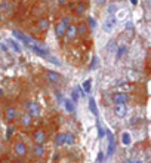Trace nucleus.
Listing matches in <instances>:
<instances>
[{
  "instance_id": "1",
  "label": "nucleus",
  "mask_w": 151,
  "mask_h": 163,
  "mask_svg": "<svg viewBox=\"0 0 151 163\" xmlns=\"http://www.w3.org/2000/svg\"><path fill=\"white\" fill-rule=\"evenodd\" d=\"M70 25V18H67V16H64L58 24H56L55 27V36L56 39H62L64 37V34H65V30H67V27Z\"/></svg>"
},
{
  "instance_id": "2",
  "label": "nucleus",
  "mask_w": 151,
  "mask_h": 163,
  "mask_svg": "<svg viewBox=\"0 0 151 163\" xmlns=\"http://www.w3.org/2000/svg\"><path fill=\"white\" fill-rule=\"evenodd\" d=\"M25 110H27V114L31 117V119H34V117H39L41 113L40 110V105L37 104V102H33V101H28L25 104Z\"/></svg>"
},
{
  "instance_id": "3",
  "label": "nucleus",
  "mask_w": 151,
  "mask_h": 163,
  "mask_svg": "<svg viewBox=\"0 0 151 163\" xmlns=\"http://www.w3.org/2000/svg\"><path fill=\"white\" fill-rule=\"evenodd\" d=\"M14 153L16 157H19V159H24V157L27 156L28 153V148L25 143H22V141H18V143H15L14 145Z\"/></svg>"
},
{
  "instance_id": "4",
  "label": "nucleus",
  "mask_w": 151,
  "mask_h": 163,
  "mask_svg": "<svg viewBox=\"0 0 151 163\" xmlns=\"http://www.w3.org/2000/svg\"><path fill=\"white\" fill-rule=\"evenodd\" d=\"M31 138H33L34 144H41V145H45L46 141H48V135H46V132L41 130V129H36L34 132H33Z\"/></svg>"
},
{
  "instance_id": "5",
  "label": "nucleus",
  "mask_w": 151,
  "mask_h": 163,
  "mask_svg": "<svg viewBox=\"0 0 151 163\" xmlns=\"http://www.w3.org/2000/svg\"><path fill=\"white\" fill-rule=\"evenodd\" d=\"M116 25H117V16L116 15H111V16H108L107 20L104 21L102 30L105 33H111V31L116 28Z\"/></svg>"
},
{
  "instance_id": "6",
  "label": "nucleus",
  "mask_w": 151,
  "mask_h": 163,
  "mask_svg": "<svg viewBox=\"0 0 151 163\" xmlns=\"http://www.w3.org/2000/svg\"><path fill=\"white\" fill-rule=\"evenodd\" d=\"M105 135L108 138V147H107V157H111L114 153H116V139H114V136L111 134L110 130L105 129Z\"/></svg>"
},
{
  "instance_id": "7",
  "label": "nucleus",
  "mask_w": 151,
  "mask_h": 163,
  "mask_svg": "<svg viewBox=\"0 0 151 163\" xmlns=\"http://www.w3.org/2000/svg\"><path fill=\"white\" fill-rule=\"evenodd\" d=\"M129 99H131V96L127 95L126 92H116L114 95H113V101H114V104H127L129 102Z\"/></svg>"
},
{
  "instance_id": "8",
  "label": "nucleus",
  "mask_w": 151,
  "mask_h": 163,
  "mask_svg": "<svg viewBox=\"0 0 151 163\" xmlns=\"http://www.w3.org/2000/svg\"><path fill=\"white\" fill-rule=\"evenodd\" d=\"M28 48L31 49V51H33L34 54L40 55V56H43V58H46V59H48L49 56H50V55H49V52L46 51V49H45V46H39V45H36V43H31V45H30Z\"/></svg>"
},
{
  "instance_id": "9",
  "label": "nucleus",
  "mask_w": 151,
  "mask_h": 163,
  "mask_svg": "<svg viewBox=\"0 0 151 163\" xmlns=\"http://www.w3.org/2000/svg\"><path fill=\"white\" fill-rule=\"evenodd\" d=\"M5 119H6L9 123H12L14 120L18 119V111L15 107H6L5 108Z\"/></svg>"
},
{
  "instance_id": "10",
  "label": "nucleus",
  "mask_w": 151,
  "mask_h": 163,
  "mask_svg": "<svg viewBox=\"0 0 151 163\" xmlns=\"http://www.w3.org/2000/svg\"><path fill=\"white\" fill-rule=\"evenodd\" d=\"M31 153H33V157L34 159H43L45 154H46V148H45V145H41V144H36L33 150H31Z\"/></svg>"
},
{
  "instance_id": "11",
  "label": "nucleus",
  "mask_w": 151,
  "mask_h": 163,
  "mask_svg": "<svg viewBox=\"0 0 151 163\" xmlns=\"http://www.w3.org/2000/svg\"><path fill=\"white\" fill-rule=\"evenodd\" d=\"M114 114L119 119L126 117V114H127V105L126 104H117L116 107H114Z\"/></svg>"
},
{
  "instance_id": "12",
  "label": "nucleus",
  "mask_w": 151,
  "mask_h": 163,
  "mask_svg": "<svg viewBox=\"0 0 151 163\" xmlns=\"http://www.w3.org/2000/svg\"><path fill=\"white\" fill-rule=\"evenodd\" d=\"M12 34H14V37H16L18 40H21V42H22V43H24L25 46H30V45H31V43L34 42V40H31L30 37H27V36H25L24 33H21V31H18V30H14V31H12Z\"/></svg>"
},
{
  "instance_id": "13",
  "label": "nucleus",
  "mask_w": 151,
  "mask_h": 163,
  "mask_svg": "<svg viewBox=\"0 0 151 163\" xmlns=\"http://www.w3.org/2000/svg\"><path fill=\"white\" fill-rule=\"evenodd\" d=\"M77 36H79V34H77V27L70 24L68 27H67V30H65V34H64V37H65L67 40H74Z\"/></svg>"
},
{
  "instance_id": "14",
  "label": "nucleus",
  "mask_w": 151,
  "mask_h": 163,
  "mask_svg": "<svg viewBox=\"0 0 151 163\" xmlns=\"http://www.w3.org/2000/svg\"><path fill=\"white\" fill-rule=\"evenodd\" d=\"M46 79H48L49 83L56 85V83H59V82H61V76L58 74L56 71H48V73H46Z\"/></svg>"
},
{
  "instance_id": "15",
  "label": "nucleus",
  "mask_w": 151,
  "mask_h": 163,
  "mask_svg": "<svg viewBox=\"0 0 151 163\" xmlns=\"http://www.w3.org/2000/svg\"><path fill=\"white\" fill-rule=\"evenodd\" d=\"M19 125L22 128H30L31 125H33V119L30 117L28 114H24L19 117Z\"/></svg>"
},
{
  "instance_id": "16",
  "label": "nucleus",
  "mask_w": 151,
  "mask_h": 163,
  "mask_svg": "<svg viewBox=\"0 0 151 163\" xmlns=\"http://www.w3.org/2000/svg\"><path fill=\"white\" fill-rule=\"evenodd\" d=\"M74 143H76V136L73 132L64 134V145H73Z\"/></svg>"
},
{
  "instance_id": "17",
  "label": "nucleus",
  "mask_w": 151,
  "mask_h": 163,
  "mask_svg": "<svg viewBox=\"0 0 151 163\" xmlns=\"http://www.w3.org/2000/svg\"><path fill=\"white\" fill-rule=\"evenodd\" d=\"M62 104H64V107H65V110H67V113H70V114H71V113H74V111H76V104L71 101L70 98L64 99V102H62Z\"/></svg>"
},
{
  "instance_id": "18",
  "label": "nucleus",
  "mask_w": 151,
  "mask_h": 163,
  "mask_svg": "<svg viewBox=\"0 0 151 163\" xmlns=\"http://www.w3.org/2000/svg\"><path fill=\"white\" fill-rule=\"evenodd\" d=\"M89 110L93 113V116H95L96 119L99 117V111H98V107H96V102L93 98H89Z\"/></svg>"
},
{
  "instance_id": "19",
  "label": "nucleus",
  "mask_w": 151,
  "mask_h": 163,
  "mask_svg": "<svg viewBox=\"0 0 151 163\" xmlns=\"http://www.w3.org/2000/svg\"><path fill=\"white\" fill-rule=\"evenodd\" d=\"M96 129H98V138H99V139H102L104 136H105V128H104L102 125L99 123V117L96 119Z\"/></svg>"
},
{
  "instance_id": "20",
  "label": "nucleus",
  "mask_w": 151,
  "mask_h": 163,
  "mask_svg": "<svg viewBox=\"0 0 151 163\" xmlns=\"http://www.w3.org/2000/svg\"><path fill=\"white\" fill-rule=\"evenodd\" d=\"M126 52H127V46H126V45H120V46H117L116 58H117V59H120V58H122Z\"/></svg>"
},
{
  "instance_id": "21",
  "label": "nucleus",
  "mask_w": 151,
  "mask_h": 163,
  "mask_svg": "<svg viewBox=\"0 0 151 163\" xmlns=\"http://www.w3.org/2000/svg\"><path fill=\"white\" fill-rule=\"evenodd\" d=\"M15 129H16V128H15L14 125H9V126L6 128V141H11V139H12Z\"/></svg>"
},
{
  "instance_id": "22",
  "label": "nucleus",
  "mask_w": 151,
  "mask_h": 163,
  "mask_svg": "<svg viewBox=\"0 0 151 163\" xmlns=\"http://www.w3.org/2000/svg\"><path fill=\"white\" fill-rule=\"evenodd\" d=\"M37 28L40 30V31H46L49 28V21L48 20H41L37 22Z\"/></svg>"
},
{
  "instance_id": "23",
  "label": "nucleus",
  "mask_w": 151,
  "mask_h": 163,
  "mask_svg": "<svg viewBox=\"0 0 151 163\" xmlns=\"http://www.w3.org/2000/svg\"><path fill=\"white\" fill-rule=\"evenodd\" d=\"M131 143H132L131 135H129L127 132H123V134H122V144H123V145H131Z\"/></svg>"
},
{
  "instance_id": "24",
  "label": "nucleus",
  "mask_w": 151,
  "mask_h": 163,
  "mask_svg": "<svg viewBox=\"0 0 151 163\" xmlns=\"http://www.w3.org/2000/svg\"><path fill=\"white\" fill-rule=\"evenodd\" d=\"M7 45H9L11 48L14 49L15 52H18V54H21V48H19V45H18V43H16L15 40H12V39H9V40H7Z\"/></svg>"
},
{
  "instance_id": "25",
  "label": "nucleus",
  "mask_w": 151,
  "mask_h": 163,
  "mask_svg": "<svg viewBox=\"0 0 151 163\" xmlns=\"http://www.w3.org/2000/svg\"><path fill=\"white\" fill-rule=\"evenodd\" d=\"M117 9H119V6H117L116 3H111V5H108V7H107V14H108V16H111V15L116 14Z\"/></svg>"
},
{
  "instance_id": "26",
  "label": "nucleus",
  "mask_w": 151,
  "mask_h": 163,
  "mask_svg": "<svg viewBox=\"0 0 151 163\" xmlns=\"http://www.w3.org/2000/svg\"><path fill=\"white\" fill-rule=\"evenodd\" d=\"M86 7H88V6H86V5H84L83 2H80V3H79V5H77V6L74 7V12H76V14L80 15V14H83V12L86 11Z\"/></svg>"
},
{
  "instance_id": "27",
  "label": "nucleus",
  "mask_w": 151,
  "mask_h": 163,
  "mask_svg": "<svg viewBox=\"0 0 151 163\" xmlns=\"http://www.w3.org/2000/svg\"><path fill=\"white\" fill-rule=\"evenodd\" d=\"M83 90H84V94H89L90 89H92V80L90 79H88L86 82H83Z\"/></svg>"
},
{
  "instance_id": "28",
  "label": "nucleus",
  "mask_w": 151,
  "mask_h": 163,
  "mask_svg": "<svg viewBox=\"0 0 151 163\" xmlns=\"http://www.w3.org/2000/svg\"><path fill=\"white\" fill-rule=\"evenodd\" d=\"M55 145L56 147H61V145H64V134H58V135L55 136Z\"/></svg>"
},
{
  "instance_id": "29",
  "label": "nucleus",
  "mask_w": 151,
  "mask_h": 163,
  "mask_svg": "<svg viewBox=\"0 0 151 163\" xmlns=\"http://www.w3.org/2000/svg\"><path fill=\"white\" fill-rule=\"evenodd\" d=\"M77 34L86 36V34H88V25H86V24H80V25L77 27Z\"/></svg>"
},
{
  "instance_id": "30",
  "label": "nucleus",
  "mask_w": 151,
  "mask_h": 163,
  "mask_svg": "<svg viewBox=\"0 0 151 163\" xmlns=\"http://www.w3.org/2000/svg\"><path fill=\"white\" fill-rule=\"evenodd\" d=\"M86 25H88L89 28H92V30H95V28H96V20L93 18V16H89V18H88V24H86Z\"/></svg>"
},
{
  "instance_id": "31",
  "label": "nucleus",
  "mask_w": 151,
  "mask_h": 163,
  "mask_svg": "<svg viewBox=\"0 0 151 163\" xmlns=\"http://www.w3.org/2000/svg\"><path fill=\"white\" fill-rule=\"evenodd\" d=\"M116 49H117L116 40H110V42H108V45H107V51H108V52H113V51H116Z\"/></svg>"
},
{
  "instance_id": "32",
  "label": "nucleus",
  "mask_w": 151,
  "mask_h": 163,
  "mask_svg": "<svg viewBox=\"0 0 151 163\" xmlns=\"http://www.w3.org/2000/svg\"><path fill=\"white\" fill-rule=\"evenodd\" d=\"M9 9H11V6H9V3L7 2H2L0 3V12H9Z\"/></svg>"
},
{
  "instance_id": "33",
  "label": "nucleus",
  "mask_w": 151,
  "mask_h": 163,
  "mask_svg": "<svg viewBox=\"0 0 151 163\" xmlns=\"http://www.w3.org/2000/svg\"><path fill=\"white\" fill-rule=\"evenodd\" d=\"M70 99L74 102V104H77V101H79V94H77V89H73V92H71V98H70Z\"/></svg>"
},
{
  "instance_id": "34",
  "label": "nucleus",
  "mask_w": 151,
  "mask_h": 163,
  "mask_svg": "<svg viewBox=\"0 0 151 163\" xmlns=\"http://www.w3.org/2000/svg\"><path fill=\"white\" fill-rule=\"evenodd\" d=\"M55 96H56V99H58V102H59V104H62V102H64V96H62V94L59 92V90H56V92H55Z\"/></svg>"
},
{
  "instance_id": "35",
  "label": "nucleus",
  "mask_w": 151,
  "mask_h": 163,
  "mask_svg": "<svg viewBox=\"0 0 151 163\" xmlns=\"http://www.w3.org/2000/svg\"><path fill=\"white\" fill-rule=\"evenodd\" d=\"M96 64H98V58L96 56H93V59H92V62H90V70H95L96 68Z\"/></svg>"
},
{
  "instance_id": "36",
  "label": "nucleus",
  "mask_w": 151,
  "mask_h": 163,
  "mask_svg": "<svg viewBox=\"0 0 151 163\" xmlns=\"http://www.w3.org/2000/svg\"><path fill=\"white\" fill-rule=\"evenodd\" d=\"M104 159H105L104 153H102V151H99V153H98V160H96V163H102Z\"/></svg>"
},
{
  "instance_id": "37",
  "label": "nucleus",
  "mask_w": 151,
  "mask_h": 163,
  "mask_svg": "<svg viewBox=\"0 0 151 163\" xmlns=\"http://www.w3.org/2000/svg\"><path fill=\"white\" fill-rule=\"evenodd\" d=\"M95 2L98 3V5H104V3H105L107 0H95Z\"/></svg>"
},
{
  "instance_id": "38",
  "label": "nucleus",
  "mask_w": 151,
  "mask_h": 163,
  "mask_svg": "<svg viewBox=\"0 0 151 163\" xmlns=\"http://www.w3.org/2000/svg\"><path fill=\"white\" fill-rule=\"evenodd\" d=\"M0 48H2V51H7V48H6V46H5V45H3V43L0 45Z\"/></svg>"
},
{
  "instance_id": "39",
  "label": "nucleus",
  "mask_w": 151,
  "mask_h": 163,
  "mask_svg": "<svg viewBox=\"0 0 151 163\" xmlns=\"http://www.w3.org/2000/svg\"><path fill=\"white\" fill-rule=\"evenodd\" d=\"M132 163H142V160H132Z\"/></svg>"
},
{
  "instance_id": "40",
  "label": "nucleus",
  "mask_w": 151,
  "mask_h": 163,
  "mask_svg": "<svg viewBox=\"0 0 151 163\" xmlns=\"http://www.w3.org/2000/svg\"><path fill=\"white\" fill-rule=\"evenodd\" d=\"M124 163H132V159H127V160H124Z\"/></svg>"
},
{
  "instance_id": "41",
  "label": "nucleus",
  "mask_w": 151,
  "mask_h": 163,
  "mask_svg": "<svg viewBox=\"0 0 151 163\" xmlns=\"http://www.w3.org/2000/svg\"><path fill=\"white\" fill-rule=\"evenodd\" d=\"M131 2H132V5H136L138 3V0H131Z\"/></svg>"
},
{
  "instance_id": "42",
  "label": "nucleus",
  "mask_w": 151,
  "mask_h": 163,
  "mask_svg": "<svg viewBox=\"0 0 151 163\" xmlns=\"http://www.w3.org/2000/svg\"><path fill=\"white\" fill-rule=\"evenodd\" d=\"M2 96H3V90L0 89V98H2Z\"/></svg>"
},
{
  "instance_id": "43",
  "label": "nucleus",
  "mask_w": 151,
  "mask_h": 163,
  "mask_svg": "<svg viewBox=\"0 0 151 163\" xmlns=\"http://www.w3.org/2000/svg\"><path fill=\"white\" fill-rule=\"evenodd\" d=\"M74 2H77V3H80V2H83V0H74Z\"/></svg>"
}]
</instances>
